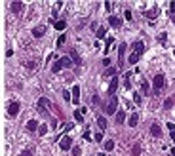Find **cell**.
Masks as SVG:
<instances>
[{
    "instance_id": "obj_1",
    "label": "cell",
    "mask_w": 175,
    "mask_h": 156,
    "mask_svg": "<svg viewBox=\"0 0 175 156\" xmlns=\"http://www.w3.org/2000/svg\"><path fill=\"white\" fill-rule=\"evenodd\" d=\"M71 63H72V61H71V57H61L55 65L51 67V71H53V72H59L63 67H71Z\"/></svg>"
},
{
    "instance_id": "obj_2",
    "label": "cell",
    "mask_w": 175,
    "mask_h": 156,
    "mask_svg": "<svg viewBox=\"0 0 175 156\" xmlns=\"http://www.w3.org/2000/svg\"><path fill=\"white\" fill-rule=\"evenodd\" d=\"M116 107H118V99L112 95V97H111V101H108V105L105 107L107 114H114V113H116Z\"/></svg>"
},
{
    "instance_id": "obj_3",
    "label": "cell",
    "mask_w": 175,
    "mask_h": 156,
    "mask_svg": "<svg viewBox=\"0 0 175 156\" xmlns=\"http://www.w3.org/2000/svg\"><path fill=\"white\" fill-rule=\"evenodd\" d=\"M71 145H72V139H71V135H65V137L61 139V143H59V147H61L63 150H69V149H71Z\"/></svg>"
},
{
    "instance_id": "obj_4",
    "label": "cell",
    "mask_w": 175,
    "mask_h": 156,
    "mask_svg": "<svg viewBox=\"0 0 175 156\" xmlns=\"http://www.w3.org/2000/svg\"><path fill=\"white\" fill-rule=\"evenodd\" d=\"M164 82H166V80H164L162 74H156V76H154V90H156V92H160L162 88H164Z\"/></svg>"
},
{
    "instance_id": "obj_5",
    "label": "cell",
    "mask_w": 175,
    "mask_h": 156,
    "mask_svg": "<svg viewBox=\"0 0 175 156\" xmlns=\"http://www.w3.org/2000/svg\"><path fill=\"white\" fill-rule=\"evenodd\" d=\"M124 53H126V44H120V48H118V65L120 67L124 65Z\"/></svg>"
},
{
    "instance_id": "obj_6",
    "label": "cell",
    "mask_w": 175,
    "mask_h": 156,
    "mask_svg": "<svg viewBox=\"0 0 175 156\" xmlns=\"http://www.w3.org/2000/svg\"><path fill=\"white\" fill-rule=\"evenodd\" d=\"M143 51H145V44H143V42H135V44H133V53H137L139 57H141Z\"/></svg>"
},
{
    "instance_id": "obj_7",
    "label": "cell",
    "mask_w": 175,
    "mask_h": 156,
    "mask_svg": "<svg viewBox=\"0 0 175 156\" xmlns=\"http://www.w3.org/2000/svg\"><path fill=\"white\" fill-rule=\"evenodd\" d=\"M78 101H80V88L74 86V88H72V103L78 105Z\"/></svg>"
},
{
    "instance_id": "obj_8",
    "label": "cell",
    "mask_w": 175,
    "mask_h": 156,
    "mask_svg": "<svg viewBox=\"0 0 175 156\" xmlns=\"http://www.w3.org/2000/svg\"><path fill=\"white\" fill-rule=\"evenodd\" d=\"M116 88H118V78H112L111 80V86H108V95H114V92H116Z\"/></svg>"
},
{
    "instance_id": "obj_9",
    "label": "cell",
    "mask_w": 175,
    "mask_h": 156,
    "mask_svg": "<svg viewBox=\"0 0 175 156\" xmlns=\"http://www.w3.org/2000/svg\"><path fill=\"white\" fill-rule=\"evenodd\" d=\"M8 113H10V116H15L19 113V103H12L8 107Z\"/></svg>"
},
{
    "instance_id": "obj_10",
    "label": "cell",
    "mask_w": 175,
    "mask_h": 156,
    "mask_svg": "<svg viewBox=\"0 0 175 156\" xmlns=\"http://www.w3.org/2000/svg\"><path fill=\"white\" fill-rule=\"evenodd\" d=\"M150 133H152L154 137H162V129H160L158 124H152V126H150Z\"/></svg>"
},
{
    "instance_id": "obj_11",
    "label": "cell",
    "mask_w": 175,
    "mask_h": 156,
    "mask_svg": "<svg viewBox=\"0 0 175 156\" xmlns=\"http://www.w3.org/2000/svg\"><path fill=\"white\" fill-rule=\"evenodd\" d=\"M137 122H139V114H135V113L128 118V124H129L131 128H135V126H137Z\"/></svg>"
},
{
    "instance_id": "obj_12",
    "label": "cell",
    "mask_w": 175,
    "mask_h": 156,
    "mask_svg": "<svg viewBox=\"0 0 175 156\" xmlns=\"http://www.w3.org/2000/svg\"><path fill=\"white\" fill-rule=\"evenodd\" d=\"M108 21H111V25H112V27H120V25H122V19H120V17H114V15L108 17Z\"/></svg>"
},
{
    "instance_id": "obj_13",
    "label": "cell",
    "mask_w": 175,
    "mask_h": 156,
    "mask_svg": "<svg viewBox=\"0 0 175 156\" xmlns=\"http://www.w3.org/2000/svg\"><path fill=\"white\" fill-rule=\"evenodd\" d=\"M124 120H126V113H124V110H118V113H116V124H122Z\"/></svg>"
},
{
    "instance_id": "obj_14",
    "label": "cell",
    "mask_w": 175,
    "mask_h": 156,
    "mask_svg": "<svg viewBox=\"0 0 175 156\" xmlns=\"http://www.w3.org/2000/svg\"><path fill=\"white\" fill-rule=\"evenodd\" d=\"M97 126H99V128H101V131H103V129L107 128V120H105L103 116H99V118H97Z\"/></svg>"
},
{
    "instance_id": "obj_15",
    "label": "cell",
    "mask_w": 175,
    "mask_h": 156,
    "mask_svg": "<svg viewBox=\"0 0 175 156\" xmlns=\"http://www.w3.org/2000/svg\"><path fill=\"white\" fill-rule=\"evenodd\" d=\"M44 31H46L44 27H36L35 31H32V35H35V36H42V35H44Z\"/></svg>"
},
{
    "instance_id": "obj_16",
    "label": "cell",
    "mask_w": 175,
    "mask_h": 156,
    "mask_svg": "<svg viewBox=\"0 0 175 156\" xmlns=\"http://www.w3.org/2000/svg\"><path fill=\"white\" fill-rule=\"evenodd\" d=\"M131 154H133V156L141 154V147H139V145H133V147H131Z\"/></svg>"
},
{
    "instance_id": "obj_17",
    "label": "cell",
    "mask_w": 175,
    "mask_h": 156,
    "mask_svg": "<svg viewBox=\"0 0 175 156\" xmlns=\"http://www.w3.org/2000/svg\"><path fill=\"white\" fill-rule=\"evenodd\" d=\"M128 61H129L131 65H135V63L139 61V55H137V53H131V55H129V59H128Z\"/></svg>"
},
{
    "instance_id": "obj_18",
    "label": "cell",
    "mask_w": 175,
    "mask_h": 156,
    "mask_svg": "<svg viewBox=\"0 0 175 156\" xmlns=\"http://www.w3.org/2000/svg\"><path fill=\"white\" fill-rule=\"evenodd\" d=\"M27 128H29L31 131H35V129L38 128V124H36V120H31V122H29V124H27Z\"/></svg>"
},
{
    "instance_id": "obj_19",
    "label": "cell",
    "mask_w": 175,
    "mask_h": 156,
    "mask_svg": "<svg viewBox=\"0 0 175 156\" xmlns=\"http://www.w3.org/2000/svg\"><path fill=\"white\" fill-rule=\"evenodd\" d=\"M168 129L171 131V139L175 141V124H171V122H169V124H168Z\"/></svg>"
},
{
    "instance_id": "obj_20",
    "label": "cell",
    "mask_w": 175,
    "mask_h": 156,
    "mask_svg": "<svg viewBox=\"0 0 175 156\" xmlns=\"http://www.w3.org/2000/svg\"><path fill=\"white\" fill-rule=\"evenodd\" d=\"M65 27H67V23H65V21H57V23H55V29H57V31H63Z\"/></svg>"
},
{
    "instance_id": "obj_21",
    "label": "cell",
    "mask_w": 175,
    "mask_h": 156,
    "mask_svg": "<svg viewBox=\"0 0 175 156\" xmlns=\"http://www.w3.org/2000/svg\"><path fill=\"white\" fill-rule=\"evenodd\" d=\"M114 149V141H107L105 143V150H112Z\"/></svg>"
},
{
    "instance_id": "obj_22",
    "label": "cell",
    "mask_w": 175,
    "mask_h": 156,
    "mask_svg": "<svg viewBox=\"0 0 175 156\" xmlns=\"http://www.w3.org/2000/svg\"><path fill=\"white\" fill-rule=\"evenodd\" d=\"M74 118H76V122H84V116H82L80 110H76V113H74Z\"/></svg>"
},
{
    "instance_id": "obj_23",
    "label": "cell",
    "mask_w": 175,
    "mask_h": 156,
    "mask_svg": "<svg viewBox=\"0 0 175 156\" xmlns=\"http://www.w3.org/2000/svg\"><path fill=\"white\" fill-rule=\"evenodd\" d=\"M156 14H158V10H156V8H152L150 12H149V17H150V19H154V17H156Z\"/></svg>"
},
{
    "instance_id": "obj_24",
    "label": "cell",
    "mask_w": 175,
    "mask_h": 156,
    "mask_svg": "<svg viewBox=\"0 0 175 156\" xmlns=\"http://www.w3.org/2000/svg\"><path fill=\"white\" fill-rule=\"evenodd\" d=\"M103 36H105V27L97 29V38H103Z\"/></svg>"
},
{
    "instance_id": "obj_25",
    "label": "cell",
    "mask_w": 175,
    "mask_h": 156,
    "mask_svg": "<svg viewBox=\"0 0 175 156\" xmlns=\"http://www.w3.org/2000/svg\"><path fill=\"white\" fill-rule=\"evenodd\" d=\"M71 55H72V59H74V63H76V65H80V63H82V61H80V57L76 55V51H72Z\"/></svg>"
},
{
    "instance_id": "obj_26",
    "label": "cell",
    "mask_w": 175,
    "mask_h": 156,
    "mask_svg": "<svg viewBox=\"0 0 175 156\" xmlns=\"http://www.w3.org/2000/svg\"><path fill=\"white\" fill-rule=\"evenodd\" d=\"M12 10H14V12H19V10H21V4H19V2H14V4H12Z\"/></svg>"
},
{
    "instance_id": "obj_27",
    "label": "cell",
    "mask_w": 175,
    "mask_h": 156,
    "mask_svg": "<svg viewBox=\"0 0 175 156\" xmlns=\"http://www.w3.org/2000/svg\"><path fill=\"white\" fill-rule=\"evenodd\" d=\"M65 40H67V38H65V35H61V36H59V40H57V46H63Z\"/></svg>"
},
{
    "instance_id": "obj_28",
    "label": "cell",
    "mask_w": 175,
    "mask_h": 156,
    "mask_svg": "<svg viewBox=\"0 0 175 156\" xmlns=\"http://www.w3.org/2000/svg\"><path fill=\"white\" fill-rule=\"evenodd\" d=\"M112 74H116V69H107L105 76H112Z\"/></svg>"
},
{
    "instance_id": "obj_29",
    "label": "cell",
    "mask_w": 175,
    "mask_h": 156,
    "mask_svg": "<svg viewBox=\"0 0 175 156\" xmlns=\"http://www.w3.org/2000/svg\"><path fill=\"white\" fill-rule=\"evenodd\" d=\"M141 92H143V93L149 92V84H147V82H143V86H141Z\"/></svg>"
},
{
    "instance_id": "obj_30",
    "label": "cell",
    "mask_w": 175,
    "mask_h": 156,
    "mask_svg": "<svg viewBox=\"0 0 175 156\" xmlns=\"http://www.w3.org/2000/svg\"><path fill=\"white\" fill-rule=\"evenodd\" d=\"M164 105H166V109H171V105H173V99H166V103H164Z\"/></svg>"
},
{
    "instance_id": "obj_31",
    "label": "cell",
    "mask_w": 175,
    "mask_h": 156,
    "mask_svg": "<svg viewBox=\"0 0 175 156\" xmlns=\"http://www.w3.org/2000/svg\"><path fill=\"white\" fill-rule=\"evenodd\" d=\"M133 101H135L137 105L141 103V95H139V93H133Z\"/></svg>"
},
{
    "instance_id": "obj_32",
    "label": "cell",
    "mask_w": 175,
    "mask_h": 156,
    "mask_svg": "<svg viewBox=\"0 0 175 156\" xmlns=\"http://www.w3.org/2000/svg\"><path fill=\"white\" fill-rule=\"evenodd\" d=\"M72 156H80V149H78V147L72 149Z\"/></svg>"
},
{
    "instance_id": "obj_33",
    "label": "cell",
    "mask_w": 175,
    "mask_h": 156,
    "mask_svg": "<svg viewBox=\"0 0 175 156\" xmlns=\"http://www.w3.org/2000/svg\"><path fill=\"white\" fill-rule=\"evenodd\" d=\"M103 139V131H99V133H95V141H101Z\"/></svg>"
},
{
    "instance_id": "obj_34",
    "label": "cell",
    "mask_w": 175,
    "mask_h": 156,
    "mask_svg": "<svg viewBox=\"0 0 175 156\" xmlns=\"http://www.w3.org/2000/svg\"><path fill=\"white\" fill-rule=\"evenodd\" d=\"M63 97L67 99V101H71V93H69V92H63Z\"/></svg>"
},
{
    "instance_id": "obj_35",
    "label": "cell",
    "mask_w": 175,
    "mask_h": 156,
    "mask_svg": "<svg viewBox=\"0 0 175 156\" xmlns=\"http://www.w3.org/2000/svg\"><path fill=\"white\" fill-rule=\"evenodd\" d=\"M124 15H126V19H128V21H131V12H129V10H128V12H126Z\"/></svg>"
},
{
    "instance_id": "obj_36",
    "label": "cell",
    "mask_w": 175,
    "mask_h": 156,
    "mask_svg": "<svg viewBox=\"0 0 175 156\" xmlns=\"http://www.w3.org/2000/svg\"><path fill=\"white\" fill-rule=\"evenodd\" d=\"M46 129H48L46 126H40V135H44V133H46Z\"/></svg>"
},
{
    "instance_id": "obj_37",
    "label": "cell",
    "mask_w": 175,
    "mask_h": 156,
    "mask_svg": "<svg viewBox=\"0 0 175 156\" xmlns=\"http://www.w3.org/2000/svg\"><path fill=\"white\" fill-rule=\"evenodd\" d=\"M169 8H171V12H175V2H171V4H169Z\"/></svg>"
},
{
    "instance_id": "obj_38",
    "label": "cell",
    "mask_w": 175,
    "mask_h": 156,
    "mask_svg": "<svg viewBox=\"0 0 175 156\" xmlns=\"http://www.w3.org/2000/svg\"><path fill=\"white\" fill-rule=\"evenodd\" d=\"M21 156H31V152H29V150H25V152H23V154H21Z\"/></svg>"
}]
</instances>
